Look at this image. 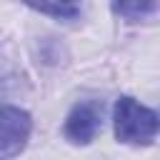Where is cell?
<instances>
[{"label": "cell", "instance_id": "4", "mask_svg": "<svg viewBox=\"0 0 160 160\" xmlns=\"http://www.w3.org/2000/svg\"><path fill=\"white\" fill-rule=\"evenodd\" d=\"M22 2L38 12H45L52 18H65V20L75 18L80 12V5H82V0H22Z\"/></svg>", "mask_w": 160, "mask_h": 160}, {"label": "cell", "instance_id": "3", "mask_svg": "<svg viewBox=\"0 0 160 160\" xmlns=\"http://www.w3.org/2000/svg\"><path fill=\"white\" fill-rule=\"evenodd\" d=\"M100 130V108L95 102H78L65 120V138L72 145H88Z\"/></svg>", "mask_w": 160, "mask_h": 160}, {"label": "cell", "instance_id": "2", "mask_svg": "<svg viewBox=\"0 0 160 160\" xmlns=\"http://www.w3.org/2000/svg\"><path fill=\"white\" fill-rule=\"evenodd\" d=\"M30 130H32L30 112L15 105L0 108V160H10L20 155L28 145Z\"/></svg>", "mask_w": 160, "mask_h": 160}, {"label": "cell", "instance_id": "5", "mask_svg": "<svg viewBox=\"0 0 160 160\" xmlns=\"http://www.w3.org/2000/svg\"><path fill=\"white\" fill-rule=\"evenodd\" d=\"M160 0H112V12L125 20H140L150 12H155Z\"/></svg>", "mask_w": 160, "mask_h": 160}, {"label": "cell", "instance_id": "1", "mask_svg": "<svg viewBox=\"0 0 160 160\" xmlns=\"http://www.w3.org/2000/svg\"><path fill=\"white\" fill-rule=\"evenodd\" d=\"M115 138L125 145H150L160 130V115L122 95L115 102Z\"/></svg>", "mask_w": 160, "mask_h": 160}]
</instances>
